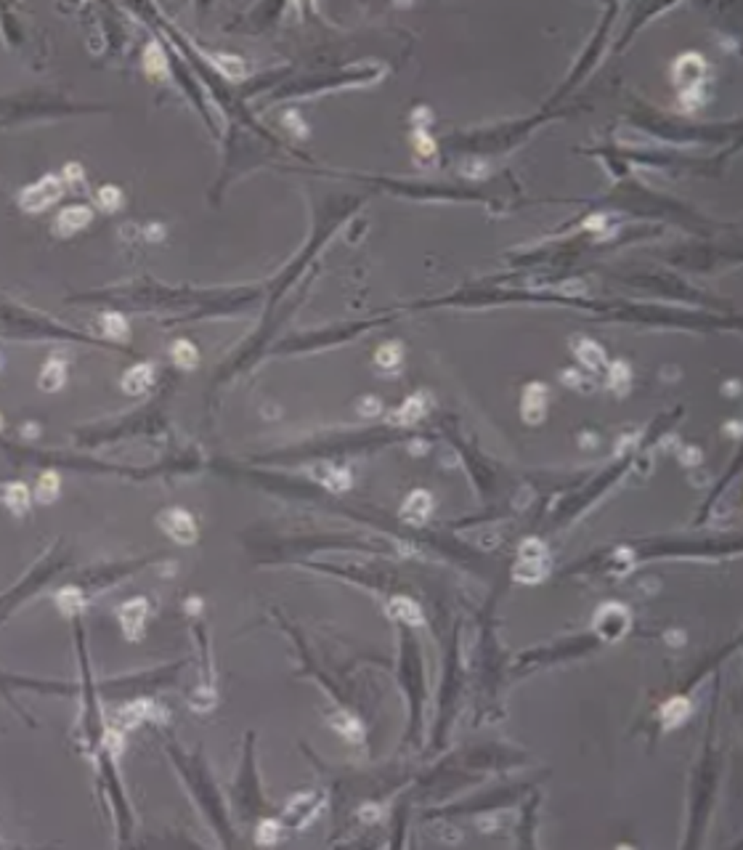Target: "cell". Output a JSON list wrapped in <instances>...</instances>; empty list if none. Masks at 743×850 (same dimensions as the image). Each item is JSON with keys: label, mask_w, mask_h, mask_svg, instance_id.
Masks as SVG:
<instances>
[{"label": "cell", "mask_w": 743, "mask_h": 850, "mask_svg": "<svg viewBox=\"0 0 743 850\" xmlns=\"http://www.w3.org/2000/svg\"><path fill=\"white\" fill-rule=\"evenodd\" d=\"M704 59L698 53H685L683 59H677L674 67V77H677V88H680V98H683L685 109H693L701 101V88H704Z\"/></svg>", "instance_id": "1"}, {"label": "cell", "mask_w": 743, "mask_h": 850, "mask_svg": "<svg viewBox=\"0 0 743 850\" xmlns=\"http://www.w3.org/2000/svg\"><path fill=\"white\" fill-rule=\"evenodd\" d=\"M547 569H550L547 548L541 545L539 539H526L520 545V555H518L515 563V579H520V582H539V579H544Z\"/></svg>", "instance_id": "2"}, {"label": "cell", "mask_w": 743, "mask_h": 850, "mask_svg": "<svg viewBox=\"0 0 743 850\" xmlns=\"http://www.w3.org/2000/svg\"><path fill=\"white\" fill-rule=\"evenodd\" d=\"M61 197V183L56 176H46L37 183H32L25 194H22V207L29 210V213H40L46 210L48 205H53Z\"/></svg>", "instance_id": "3"}, {"label": "cell", "mask_w": 743, "mask_h": 850, "mask_svg": "<svg viewBox=\"0 0 743 850\" xmlns=\"http://www.w3.org/2000/svg\"><path fill=\"white\" fill-rule=\"evenodd\" d=\"M159 527L165 529L176 542H180V545H192L194 539H197V524H194V518L186 513V510H180V508L165 510V513L159 515Z\"/></svg>", "instance_id": "4"}, {"label": "cell", "mask_w": 743, "mask_h": 850, "mask_svg": "<svg viewBox=\"0 0 743 850\" xmlns=\"http://www.w3.org/2000/svg\"><path fill=\"white\" fill-rule=\"evenodd\" d=\"M595 627H598V633L605 638V640H619L624 633H626V627H629V614L626 609L622 606H603L598 611V619H595Z\"/></svg>", "instance_id": "5"}, {"label": "cell", "mask_w": 743, "mask_h": 850, "mask_svg": "<svg viewBox=\"0 0 743 850\" xmlns=\"http://www.w3.org/2000/svg\"><path fill=\"white\" fill-rule=\"evenodd\" d=\"M146 614H149V603H146V598H133L120 606L122 630H125V635H128L131 640H138V638H141L144 624H146Z\"/></svg>", "instance_id": "6"}, {"label": "cell", "mask_w": 743, "mask_h": 850, "mask_svg": "<svg viewBox=\"0 0 743 850\" xmlns=\"http://www.w3.org/2000/svg\"><path fill=\"white\" fill-rule=\"evenodd\" d=\"M520 412H523V420L526 423H541L544 415H547V385L544 383H531L523 391V401H520Z\"/></svg>", "instance_id": "7"}, {"label": "cell", "mask_w": 743, "mask_h": 850, "mask_svg": "<svg viewBox=\"0 0 743 850\" xmlns=\"http://www.w3.org/2000/svg\"><path fill=\"white\" fill-rule=\"evenodd\" d=\"M430 510H433V497L428 494V491L417 489V491H412V494L407 497L401 515H404V521H407V524L420 527V524H425V521H428Z\"/></svg>", "instance_id": "8"}, {"label": "cell", "mask_w": 743, "mask_h": 850, "mask_svg": "<svg viewBox=\"0 0 743 850\" xmlns=\"http://www.w3.org/2000/svg\"><path fill=\"white\" fill-rule=\"evenodd\" d=\"M91 224V210L83 207V205H74V207H67L59 218H56V234L61 237H70L74 231H80Z\"/></svg>", "instance_id": "9"}, {"label": "cell", "mask_w": 743, "mask_h": 850, "mask_svg": "<svg viewBox=\"0 0 743 850\" xmlns=\"http://www.w3.org/2000/svg\"><path fill=\"white\" fill-rule=\"evenodd\" d=\"M154 380V370H152V364H136L131 370L125 372V378H122V388L128 391V394L138 396L149 391V385Z\"/></svg>", "instance_id": "10"}, {"label": "cell", "mask_w": 743, "mask_h": 850, "mask_svg": "<svg viewBox=\"0 0 743 850\" xmlns=\"http://www.w3.org/2000/svg\"><path fill=\"white\" fill-rule=\"evenodd\" d=\"M388 617H393L396 622L404 624H420L422 622V611L420 606L412 598H393L388 603Z\"/></svg>", "instance_id": "11"}, {"label": "cell", "mask_w": 743, "mask_h": 850, "mask_svg": "<svg viewBox=\"0 0 743 850\" xmlns=\"http://www.w3.org/2000/svg\"><path fill=\"white\" fill-rule=\"evenodd\" d=\"M425 409H428V401H425V396H412L407 399L398 412L393 415V423L396 425H414V423H420L425 418Z\"/></svg>", "instance_id": "12"}, {"label": "cell", "mask_w": 743, "mask_h": 850, "mask_svg": "<svg viewBox=\"0 0 743 850\" xmlns=\"http://www.w3.org/2000/svg\"><path fill=\"white\" fill-rule=\"evenodd\" d=\"M574 354H576V359L581 361L584 367H589V370H600V367H603V361H605L603 348H600L595 340H587V337H579V340H576Z\"/></svg>", "instance_id": "13"}, {"label": "cell", "mask_w": 743, "mask_h": 850, "mask_svg": "<svg viewBox=\"0 0 743 850\" xmlns=\"http://www.w3.org/2000/svg\"><path fill=\"white\" fill-rule=\"evenodd\" d=\"M332 728L350 744H359L361 739H364V728H361L359 718H353L350 712H337V715H332Z\"/></svg>", "instance_id": "14"}, {"label": "cell", "mask_w": 743, "mask_h": 850, "mask_svg": "<svg viewBox=\"0 0 743 850\" xmlns=\"http://www.w3.org/2000/svg\"><path fill=\"white\" fill-rule=\"evenodd\" d=\"M316 479L322 481L329 491H346L348 487H350V473L343 470V468L319 465L316 468Z\"/></svg>", "instance_id": "15"}, {"label": "cell", "mask_w": 743, "mask_h": 850, "mask_svg": "<svg viewBox=\"0 0 743 850\" xmlns=\"http://www.w3.org/2000/svg\"><path fill=\"white\" fill-rule=\"evenodd\" d=\"M0 500L8 505L13 513H25L29 508V489L25 484H6V487H0Z\"/></svg>", "instance_id": "16"}, {"label": "cell", "mask_w": 743, "mask_h": 850, "mask_svg": "<svg viewBox=\"0 0 743 850\" xmlns=\"http://www.w3.org/2000/svg\"><path fill=\"white\" fill-rule=\"evenodd\" d=\"M690 715V702L683 699V696H677V699H669L666 704L661 707V718H664V726L666 728H674V726H680L685 723Z\"/></svg>", "instance_id": "17"}, {"label": "cell", "mask_w": 743, "mask_h": 850, "mask_svg": "<svg viewBox=\"0 0 743 850\" xmlns=\"http://www.w3.org/2000/svg\"><path fill=\"white\" fill-rule=\"evenodd\" d=\"M64 380H67V367L61 359H51L40 372V388H46V391H59Z\"/></svg>", "instance_id": "18"}, {"label": "cell", "mask_w": 743, "mask_h": 850, "mask_svg": "<svg viewBox=\"0 0 743 850\" xmlns=\"http://www.w3.org/2000/svg\"><path fill=\"white\" fill-rule=\"evenodd\" d=\"M56 606H59L67 617H77V614L85 609L83 593H80L77 587H64V590H59V595H56Z\"/></svg>", "instance_id": "19"}, {"label": "cell", "mask_w": 743, "mask_h": 850, "mask_svg": "<svg viewBox=\"0 0 743 850\" xmlns=\"http://www.w3.org/2000/svg\"><path fill=\"white\" fill-rule=\"evenodd\" d=\"M146 72L154 75V77H165L168 75V59H165V51L159 49L157 43H152L146 49Z\"/></svg>", "instance_id": "20"}, {"label": "cell", "mask_w": 743, "mask_h": 850, "mask_svg": "<svg viewBox=\"0 0 743 850\" xmlns=\"http://www.w3.org/2000/svg\"><path fill=\"white\" fill-rule=\"evenodd\" d=\"M401 356H404V351H401L398 343H385V346L377 348L374 361H377V367H383V370H396L398 364H401Z\"/></svg>", "instance_id": "21"}, {"label": "cell", "mask_w": 743, "mask_h": 850, "mask_svg": "<svg viewBox=\"0 0 743 850\" xmlns=\"http://www.w3.org/2000/svg\"><path fill=\"white\" fill-rule=\"evenodd\" d=\"M101 330L112 340H122V337L128 335V322H125L122 314H104L101 316Z\"/></svg>", "instance_id": "22"}, {"label": "cell", "mask_w": 743, "mask_h": 850, "mask_svg": "<svg viewBox=\"0 0 743 850\" xmlns=\"http://www.w3.org/2000/svg\"><path fill=\"white\" fill-rule=\"evenodd\" d=\"M56 497H59V476L53 470H48L37 479V500L40 503H53Z\"/></svg>", "instance_id": "23"}, {"label": "cell", "mask_w": 743, "mask_h": 850, "mask_svg": "<svg viewBox=\"0 0 743 850\" xmlns=\"http://www.w3.org/2000/svg\"><path fill=\"white\" fill-rule=\"evenodd\" d=\"M173 359L178 367H197V359H199V354H197V348L189 343V340H178L176 346H173Z\"/></svg>", "instance_id": "24"}, {"label": "cell", "mask_w": 743, "mask_h": 850, "mask_svg": "<svg viewBox=\"0 0 743 850\" xmlns=\"http://www.w3.org/2000/svg\"><path fill=\"white\" fill-rule=\"evenodd\" d=\"M152 715V704L149 702H136V704H128L120 712V720L125 726H138L141 720H146Z\"/></svg>", "instance_id": "25"}, {"label": "cell", "mask_w": 743, "mask_h": 850, "mask_svg": "<svg viewBox=\"0 0 743 850\" xmlns=\"http://www.w3.org/2000/svg\"><path fill=\"white\" fill-rule=\"evenodd\" d=\"M629 380H632V372H629V364H624V361H616L608 372V383H611L613 391H619L624 394L626 388H629Z\"/></svg>", "instance_id": "26"}, {"label": "cell", "mask_w": 743, "mask_h": 850, "mask_svg": "<svg viewBox=\"0 0 743 850\" xmlns=\"http://www.w3.org/2000/svg\"><path fill=\"white\" fill-rule=\"evenodd\" d=\"M96 200H98V205H101L104 210H109V213H112V210H117V207L122 205V192L117 189V186H101V189L96 192Z\"/></svg>", "instance_id": "27"}, {"label": "cell", "mask_w": 743, "mask_h": 850, "mask_svg": "<svg viewBox=\"0 0 743 850\" xmlns=\"http://www.w3.org/2000/svg\"><path fill=\"white\" fill-rule=\"evenodd\" d=\"M216 67L226 77H242L244 75V64L237 56H216Z\"/></svg>", "instance_id": "28"}, {"label": "cell", "mask_w": 743, "mask_h": 850, "mask_svg": "<svg viewBox=\"0 0 743 850\" xmlns=\"http://www.w3.org/2000/svg\"><path fill=\"white\" fill-rule=\"evenodd\" d=\"M279 829H282V826L276 824V821H263L255 837H258V842H261V845H271V842H276V839H279Z\"/></svg>", "instance_id": "29"}, {"label": "cell", "mask_w": 743, "mask_h": 850, "mask_svg": "<svg viewBox=\"0 0 743 850\" xmlns=\"http://www.w3.org/2000/svg\"><path fill=\"white\" fill-rule=\"evenodd\" d=\"M414 141H417V152H420V155L430 157L433 152H435V146H433V141H430V139H428V136H425V133H422V131H417V133H414Z\"/></svg>", "instance_id": "30"}, {"label": "cell", "mask_w": 743, "mask_h": 850, "mask_svg": "<svg viewBox=\"0 0 743 850\" xmlns=\"http://www.w3.org/2000/svg\"><path fill=\"white\" fill-rule=\"evenodd\" d=\"M361 412H364V415H377V412H380V401H377V399H374V396H367V399H364V401H361Z\"/></svg>", "instance_id": "31"}, {"label": "cell", "mask_w": 743, "mask_h": 850, "mask_svg": "<svg viewBox=\"0 0 743 850\" xmlns=\"http://www.w3.org/2000/svg\"><path fill=\"white\" fill-rule=\"evenodd\" d=\"M83 179V170H80V165H67V168H64V181H70V183H77V181Z\"/></svg>", "instance_id": "32"}, {"label": "cell", "mask_w": 743, "mask_h": 850, "mask_svg": "<svg viewBox=\"0 0 743 850\" xmlns=\"http://www.w3.org/2000/svg\"><path fill=\"white\" fill-rule=\"evenodd\" d=\"M0 425H3V420H0Z\"/></svg>", "instance_id": "33"}]
</instances>
